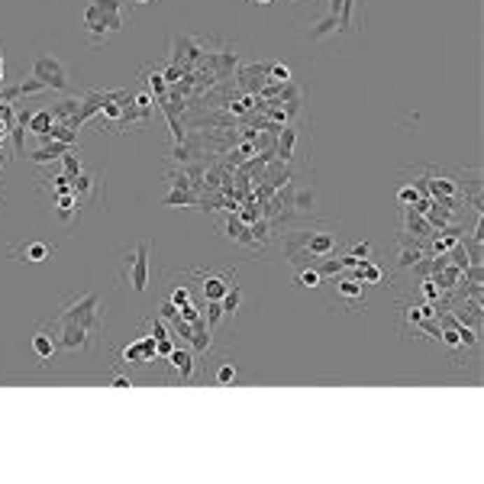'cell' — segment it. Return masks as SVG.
Wrapping results in <instances>:
<instances>
[{
	"mask_svg": "<svg viewBox=\"0 0 484 484\" xmlns=\"http://www.w3.org/2000/svg\"><path fill=\"white\" fill-rule=\"evenodd\" d=\"M126 10L133 13L129 0H87V7H84V33H87V42L94 49H101L107 39L126 33V26H129Z\"/></svg>",
	"mask_w": 484,
	"mask_h": 484,
	"instance_id": "cell-1",
	"label": "cell"
},
{
	"mask_svg": "<svg viewBox=\"0 0 484 484\" xmlns=\"http://www.w3.org/2000/svg\"><path fill=\"white\" fill-rule=\"evenodd\" d=\"M113 271H117V281L123 291L133 294H145L149 291V268H152V242L139 239L133 245H120L113 252Z\"/></svg>",
	"mask_w": 484,
	"mask_h": 484,
	"instance_id": "cell-2",
	"label": "cell"
},
{
	"mask_svg": "<svg viewBox=\"0 0 484 484\" xmlns=\"http://www.w3.org/2000/svg\"><path fill=\"white\" fill-rule=\"evenodd\" d=\"M52 323H81L91 333L101 336V339H107V317H104L97 291H84V294H75V297L62 301V307L52 317Z\"/></svg>",
	"mask_w": 484,
	"mask_h": 484,
	"instance_id": "cell-3",
	"label": "cell"
},
{
	"mask_svg": "<svg viewBox=\"0 0 484 484\" xmlns=\"http://www.w3.org/2000/svg\"><path fill=\"white\" fill-rule=\"evenodd\" d=\"M29 75L39 78L49 91H68L71 81H68V68L59 55H52V52H36L33 55V68H29Z\"/></svg>",
	"mask_w": 484,
	"mask_h": 484,
	"instance_id": "cell-4",
	"label": "cell"
},
{
	"mask_svg": "<svg viewBox=\"0 0 484 484\" xmlns=\"http://www.w3.org/2000/svg\"><path fill=\"white\" fill-rule=\"evenodd\" d=\"M326 13L336 20L339 36H359L365 23V0H326Z\"/></svg>",
	"mask_w": 484,
	"mask_h": 484,
	"instance_id": "cell-5",
	"label": "cell"
},
{
	"mask_svg": "<svg viewBox=\"0 0 484 484\" xmlns=\"http://www.w3.org/2000/svg\"><path fill=\"white\" fill-rule=\"evenodd\" d=\"M149 362H159V352H155V336L142 333L139 339H133V343L123 349V362H117V365H123L126 371H139V368H145Z\"/></svg>",
	"mask_w": 484,
	"mask_h": 484,
	"instance_id": "cell-6",
	"label": "cell"
},
{
	"mask_svg": "<svg viewBox=\"0 0 484 484\" xmlns=\"http://www.w3.org/2000/svg\"><path fill=\"white\" fill-rule=\"evenodd\" d=\"M194 275L201 278L204 301H223V294L236 284V271H204V268H194Z\"/></svg>",
	"mask_w": 484,
	"mask_h": 484,
	"instance_id": "cell-7",
	"label": "cell"
},
{
	"mask_svg": "<svg viewBox=\"0 0 484 484\" xmlns=\"http://www.w3.org/2000/svg\"><path fill=\"white\" fill-rule=\"evenodd\" d=\"M426 255V245L417 239V236L410 233H401L397 236V265H394V271H407V268H417L420 262H423Z\"/></svg>",
	"mask_w": 484,
	"mask_h": 484,
	"instance_id": "cell-8",
	"label": "cell"
},
{
	"mask_svg": "<svg viewBox=\"0 0 484 484\" xmlns=\"http://www.w3.org/2000/svg\"><path fill=\"white\" fill-rule=\"evenodd\" d=\"M10 255L17 262H29V265H42V262H49L55 255V245L42 239H26V242H17V245H10Z\"/></svg>",
	"mask_w": 484,
	"mask_h": 484,
	"instance_id": "cell-9",
	"label": "cell"
},
{
	"mask_svg": "<svg viewBox=\"0 0 484 484\" xmlns=\"http://www.w3.org/2000/svg\"><path fill=\"white\" fill-rule=\"evenodd\" d=\"M29 349H33V355L39 359V365H49V362H55V355H59V339H55V333L49 329V323H42L39 329H36Z\"/></svg>",
	"mask_w": 484,
	"mask_h": 484,
	"instance_id": "cell-10",
	"label": "cell"
},
{
	"mask_svg": "<svg viewBox=\"0 0 484 484\" xmlns=\"http://www.w3.org/2000/svg\"><path fill=\"white\" fill-rule=\"evenodd\" d=\"M301 233H304V249H307L313 259H326V255H333L336 245H339V239H343L336 229H329V233H307V229H301Z\"/></svg>",
	"mask_w": 484,
	"mask_h": 484,
	"instance_id": "cell-11",
	"label": "cell"
},
{
	"mask_svg": "<svg viewBox=\"0 0 484 484\" xmlns=\"http://www.w3.org/2000/svg\"><path fill=\"white\" fill-rule=\"evenodd\" d=\"M49 207H52V213H55V220H59L62 226H71L78 220V213H81V197L71 194V191H62L49 201Z\"/></svg>",
	"mask_w": 484,
	"mask_h": 484,
	"instance_id": "cell-12",
	"label": "cell"
},
{
	"mask_svg": "<svg viewBox=\"0 0 484 484\" xmlns=\"http://www.w3.org/2000/svg\"><path fill=\"white\" fill-rule=\"evenodd\" d=\"M165 362L171 365V371L178 375V381H184V384L194 381V371H197V352L194 349H181V346H175Z\"/></svg>",
	"mask_w": 484,
	"mask_h": 484,
	"instance_id": "cell-13",
	"label": "cell"
},
{
	"mask_svg": "<svg viewBox=\"0 0 484 484\" xmlns=\"http://www.w3.org/2000/svg\"><path fill=\"white\" fill-rule=\"evenodd\" d=\"M336 294L349 304L352 313L368 307V304H365V284H362L359 278H339V281H336Z\"/></svg>",
	"mask_w": 484,
	"mask_h": 484,
	"instance_id": "cell-14",
	"label": "cell"
},
{
	"mask_svg": "<svg viewBox=\"0 0 484 484\" xmlns=\"http://www.w3.org/2000/svg\"><path fill=\"white\" fill-rule=\"evenodd\" d=\"M326 36H339V29H336V20L323 10L317 20H310L307 23V29H304V42H320V39H326Z\"/></svg>",
	"mask_w": 484,
	"mask_h": 484,
	"instance_id": "cell-15",
	"label": "cell"
},
{
	"mask_svg": "<svg viewBox=\"0 0 484 484\" xmlns=\"http://www.w3.org/2000/svg\"><path fill=\"white\" fill-rule=\"evenodd\" d=\"M236 381H239V368L233 359H220L210 371V384H217V387H233Z\"/></svg>",
	"mask_w": 484,
	"mask_h": 484,
	"instance_id": "cell-16",
	"label": "cell"
},
{
	"mask_svg": "<svg viewBox=\"0 0 484 484\" xmlns=\"http://www.w3.org/2000/svg\"><path fill=\"white\" fill-rule=\"evenodd\" d=\"M291 207L297 210V213H313V207H317V187L310 184V187H301V191L294 194Z\"/></svg>",
	"mask_w": 484,
	"mask_h": 484,
	"instance_id": "cell-17",
	"label": "cell"
},
{
	"mask_svg": "<svg viewBox=\"0 0 484 484\" xmlns=\"http://www.w3.org/2000/svg\"><path fill=\"white\" fill-rule=\"evenodd\" d=\"M355 278H359L362 284H381L384 271H381V265H375L371 259H365V262H359V265H355Z\"/></svg>",
	"mask_w": 484,
	"mask_h": 484,
	"instance_id": "cell-18",
	"label": "cell"
},
{
	"mask_svg": "<svg viewBox=\"0 0 484 484\" xmlns=\"http://www.w3.org/2000/svg\"><path fill=\"white\" fill-rule=\"evenodd\" d=\"M94 187H97V178L91 175V171H78L75 178H71V194H78V197H91Z\"/></svg>",
	"mask_w": 484,
	"mask_h": 484,
	"instance_id": "cell-19",
	"label": "cell"
},
{
	"mask_svg": "<svg viewBox=\"0 0 484 484\" xmlns=\"http://www.w3.org/2000/svg\"><path fill=\"white\" fill-rule=\"evenodd\" d=\"M294 284H297V287H310V291H313V287H320V284H323V275L317 271V265L297 268V275H294Z\"/></svg>",
	"mask_w": 484,
	"mask_h": 484,
	"instance_id": "cell-20",
	"label": "cell"
},
{
	"mask_svg": "<svg viewBox=\"0 0 484 484\" xmlns=\"http://www.w3.org/2000/svg\"><path fill=\"white\" fill-rule=\"evenodd\" d=\"M52 126H55V120H52V110H39V113H33V117H29V129H33L36 136H49Z\"/></svg>",
	"mask_w": 484,
	"mask_h": 484,
	"instance_id": "cell-21",
	"label": "cell"
},
{
	"mask_svg": "<svg viewBox=\"0 0 484 484\" xmlns=\"http://www.w3.org/2000/svg\"><path fill=\"white\" fill-rule=\"evenodd\" d=\"M223 317H236V310H239V304H242V287L239 284H233V287H229V291L223 294Z\"/></svg>",
	"mask_w": 484,
	"mask_h": 484,
	"instance_id": "cell-22",
	"label": "cell"
},
{
	"mask_svg": "<svg viewBox=\"0 0 484 484\" xmlns=\"http://www.w3.org/2000/svg\"><path fill=\"white\" fill-rule=\"evenodd\" d=\"M294 142H297V126H287V129H284V136H281V142H278V152H281L284 162L294 159Z\"/></svg>",
	"mask_w": 484,
	"mask_h": 484,
	"instance_id": "cell-23",
	"label": "cell"
},
{
	"mask_svg": "<svg viewBox=\"0 0 484 484\" xmlns=\"http://www.w3.org/2000/svg\"><path fill=\"white\" fill-rule=\"evenodd\" d=\"M175 204H187V207H197V194H191L187 187H175V191L165 197V207H175Z\"/></svg>",
	"mask_w": 484,
	"mask_h": 484,
	"instance_id": "cell-24",
	"label": "cell"
},
{
	"mask_svg": "<svg viewBox=\"0 0 484 484\" xmlns=\"http://www.w3.org/2000/svg\"><path fill=\"white\" fill-rule=\"evenodd\" d=\"M168 301L175 304L178 310L191 307V304H194V297H191V287H187V284H175V287H171V297H168Z\"/></svg>",
	"mask_w": 484,
	"mask_h": 484,
	"instance_id": "cell-25",
	"label": "cell"
},
{
	"mask_svg": "<svg viewBox=\"0 0 484 484\" xmlns=\"http://www.w3.org/2000/svg\"><path fill=\"white\" fill-rule=\"evenodd\" d=\"M423 197V191H420V184H404L401 191H397V204L401 207H413V204Z\"/></svg>",
	"mask_w": 484,
	"mask_h": 484,
	"instance_id": "cell-26",
	"label": "cell"
},
{
	"mask_svg": "<svg viewBox=\"0 0 484 484\" xmlns=\"http://www.w3.org/2000/svg\"><path fill=\"white\" fill-rule=\"evenodd\" d=\"M13 91H17V97H29V94H42V91H49V87H45V84L39 81V78H26V81H20L17 87H13Z\"/></svg>",
	"mask_w": 484,
	"mask_h": 484,
	"instance_id": "cell-27",
	"label": "cell"
},
{
	"mask_svg": "<svg viewBox=\"0 0 484 484\" xmlns=\"http://www.w3.org/2000/svg\"><path fill=\"white\" fill-rule=\"evenodd\" d=\"M62 165H65V175H68V178H75L78 171H84V168H81V159H78V149H75V145H71V149H68L65 155H62Z\"/></svg>",
	"mask_w": 484,
	"mask_h": 484,
	"instance_id": "cell-28",
	"label": "cell"
},
{
	"mask_svg": "<svg viewBox=\"0 0 484 484\" xmlns=\"http://www.w3.org/2000/svg\"><path fill=\"white\" fill-rule=\"evenodd\" d=\"M268 81H275V84H287V81H291V68L281 65V62H275V65H268Z\"/></svg>",
	"mask_w": 484,
	"mask_h": 484,
	"instance_id": "cell-29",
	"label": "cell"
},
{
	"mask_svg": "<svg viewBox=\"0 0 484 484\" xmlns=\"http://www.w3.org/2000/svg\"><path fill=\"white\" fill-rule=\"evenodd\" d=\"M371 252H375V245L365 239V242H352L349 255H352V259H359V262H365V259H371Z\"/></svg>",
	"mask_w": 484,
	"mask_h": 484,
	"instance_id": "cell-30",
	"label": "cell"
},
{
	"mask_svg": "<svg viewBox=\"0 0 484 484\" xmlns=\"http://www.w3.org/2000/svg\"><path fill=\"white\" fill-rule=\"evenodd\" d=\"M204 320H207V326L213 329V326L223 320V304H220V301H207V317H204Z\"/></svg>",
	"mask_w": 484,
	"mask_h": 484,
	"instance_id": "cell-31",
	"label": "cell"
},
{
	"mask_svg": "<svg viewBox=\"0 0 484 484\" xmlns=\"http://www.w3.org/2000/svg\"><path fill=\"white\" fill-rule=\"evenodd\" d=\"M420 291H423V297L426 301H439V287H436V281L433 278H426V281H420Z\"/></svg>",
	"mask_w": 484,
	"mask_h": 484,
	"instance_id": "cell-32",
	"label": "cell"
},
{
	"mask_svg": "<svg viewBox=\"0 0 484 484\" xmlns=\"http://www.w3.org/2000/svg\"><path fill=\"white\" fill-rule=\"evenodd\" d=\"M110 387H133V378L129 375H110Z\"/></svg>",
	"mask_w": 484,
	"mask_h": 484,
	"instance_id": "cell-33",
	"label": "cell"
},
{
	"mask_svg": "<svg viewBox=\"0 0 484 484\" xmlns=\"http://www.w3.org/2000/svg\"><path fill=\"white\" fill-rule=\"evenodd\" d=\"M149 84H152V91H159V94H162V91H165V78H162V75H159V71H155V75H152V78H149Z\"/></svg>",
	"mask_w": 484,
	"mask_h": 484,
	"instance_id": "cell-34",
	"label": "cell"
},
{
	"mask_svg": "<svg viewBox=\"0 0 484 484\" xmlns=\"http://www.w3.org/2000/svg\"><path fill=\"white\" fill-rule=\"evenodd\" d=\"M133 7H152V3H159V0H129Z\"/></svg>",
	"mask_w": 484,
	"mask_h": 484,
	"instance_id": "cell-35",
	"label": "cell"
},
{
	"mask_svg": "<svg viewBox=\"0 0 484 484\" xmlns=\"http://www.w3.org/2000/svg\"><path fill=\"white\" fill-rule=\"evenodd\" d=\"M3 81H7V68L0 65V87H3Z\"/></svg>",
	"mask_w": 484,
	"mask_h": 484,
	"instance_id": "cell-36",
	"label": "cell"
},
{
	"mask_svg": "<svg viewBox=\"0 0 484 484\" xmlns=\"http://www.w3.org/2000/svg\"><path fill=\"white\" fill-rule=\"evenodd\" d=\"M3 59H7V52H3V45H0V65H3Z\"/></svg>",
	"mask_w": 484,
	"mask_h": 484,
	"instance_id": "cell-37",
	"label": "cell"
},
{
	"mask_svg": "<svg viewBox=\"0 0 484 484\" xmlns=\"http://www.w3.org/2000/svg\"><path fill=\"white\" fill-rule=\"evenodd\" d=\"M249 3H275V0H249Z\"/></svg>",
	"mask_w": 484,
	"mask_h": 484,
	"instance_id": "cell-38",
	"label": "cell"
}]
</instances>
